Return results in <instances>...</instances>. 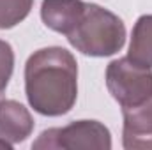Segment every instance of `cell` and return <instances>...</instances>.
Segmentation results:
<instances>
[{
    "instance_id": "cell-10",
    "label": "cell",
    "mask_w": 152,
    "mask_h": 150,
    "mask_svg": "<svg viewBox=\"0 0 152 150\" xmlns=\"http://www.w3.org/2000/svg\"><path fill=\"white\" fill-rule=\"evenodd\" d=\"M14 71V51L7 41L0 39V99L9 85V79Z\"/></svg>"
},
{
    "instance_id": "cell-8",
    "label": "cell",
    "mask_w": 152,
    "mask_h": 150,
    "mask_svg": "<svg viewBox=\"0 0 152 150\" xmlns=\"http://www.w3.org/2000/svg\"><path fill=\"white\" fill-rule=\"evenodd\" d=\"M127 57L140 66L152 67V14H143L136 20Z\"/></svg>"
},
{
    "instance_id": "cell-11",
    "label": "cell",
    "mask_w": 152,
    "mask_h": 150,
    "mask_svg": "<svg viewBox=\"0 0 152 150\" xmlns=\"http://www.w3.org/2000/svg\"><path fill=\"white\" fill-rule=\"evenodd\" d=\"M0 149L11 150V149H12V143H9V141H5V140H2V138H0Z\"/></svg>"
},
{
    "instance_id": "cell-4",
    "label": "cell",
    "mask_w": 152,
    "mask_h": 150,
    "mask_svg": "<svg viewBox=\"0 0 152 150\" xmlns=\"http://www.w3.org/2000/svg\"><path fill=\"white\" fill-rule=\"evenodd\" d=\"M106 87L122 108L142 104L152 95V71L129 57L117 58L106 67Z\"/></svg>"
},
{
    "instance_id": "cell-1",
    "label": "cell",
    "mask_w": 152,
    "mask_h": 150,
    "mask_svg": "<svg viewBox=\"0 0 152 150\" xmlns=\"http://www.w3.org/2000/svg\"><path fill=\"white\" fill-rule=\"evenodd\" d=\"M28 104L44 117H62L78 97V64L71 51L50 46L34 51L25 64Z\"/></svg>"
},
{
    "instance_id": "cell-9",
    "label": "cell",
    "mask_w": 152,
    "mask_h": 150,
    "mask_svg": "<svg viewBox=\"0 0 152 150\" xmlns=\"http://www.w3.org/2000/svg\"><path fill=\"white\" fill-rule=\"evenodd\" d=\"M34 5V0H0V30H7L21 23Z\"/></svg>"
},
{
    "instance_id": "cell-3",
    "label": "cell",
    "mask_w": 152,
    "mask_h": 150,
    "mask_svg": "<svg viewBox=\"0 0 152 150\" xmlns=\"http://www.w3.org/2000/svg\"><path fill=\"white\" fill-rule=\"evenodd\" d=\"M36 150H110V129L97 120H76L64 127L42 131L32 143Z\"/></svg>"
},
{
    "instance_id": "cell-7",
    "label": "cell",
    "mask_w": 152,
    "mask_h": 150,
    "mask_svg": "<svg viewBox=\"0 0 152 150\" xmlns=\"http://www.w3.org/2000/svg\"><path fill=\"white\" fill-rule=\"evenodd\" d=\"M85 2L83 0H42L41 4V18L42 23L58 34H67L73 27L75 20L81 12Z\"/></svg>"
},
{
    "instance_id": "cell-5",
    "label": "cell",
    "mask_w": 152,
    "mask_h": 150,
    "mask_svg": "<svg viewBox=\"0 0 152 150\" xmlns=\"http://www.w3.org/2000/svg\"><path fill=\"white\" fill-rule=\"evenodd\" d=\"M122 147L126 150H152V95L142 104L122 108Z\"/></svg>"
},
{
    "instance_id": "cell-2",
    "label": "cell",
    "mask_w": 152,
    "mask_h": 150,
    "mask_svg": "<svg viewBox=\"0 0 152 150\" xmlns=\"http://www.w3.org/2000/svg\"><path fill=\"white\" fill-rule=\"evenodd\" d=\"M66 37L73 48L87 57H112L126 44V27L112 11L85 2Z\"/></svg>"
},
{
    "instance_id": "cell-6",
    "label": "cell",
    "mask_w": 152,
    "mask_h": 150,
    "mask_svg": "<svg viewBox=\"0 0 152 150\" xmlns=\"http://www.w3.org/2000/svg\"><path fill=\"white\" fill-rule=\"evenodd\" d=\"M34 131L30 111L18 101H0V138L16 145L25 141Z\"/></svg>"
}]
</instances>
